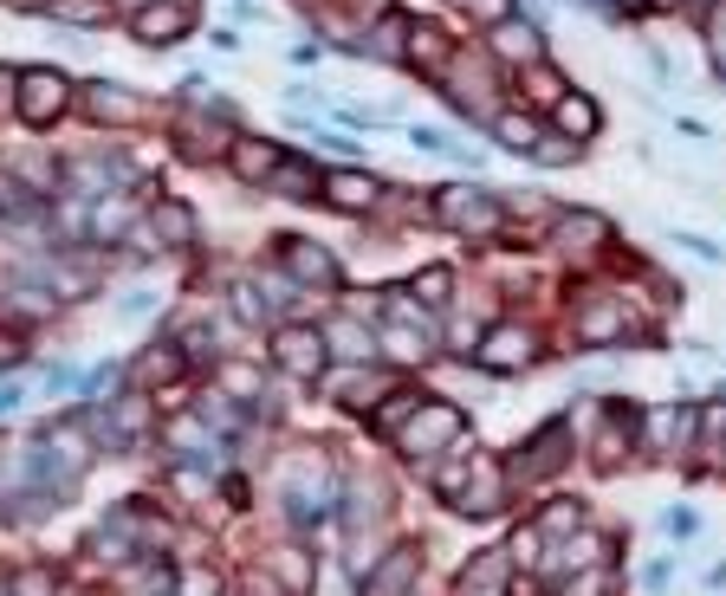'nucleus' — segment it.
I'll return each instance as SVG.
<instances>
[{
  "label": "nucleus",
  "instance_id": "13",
  "mask_svg": "<svg viewBox=\"0 0 726 596\" xmlns=\"http://www.w3.org/2000/svg\"><path fill=\"white\" fill-rule=\"evenodd\" d=\"M382 389H389V376H382V370H364V364H350V370L331 376V396H338V403H350V409H377Z\"/></svg>",
  "mask_w": 726,
  "mask_h": 596
},
{
  "label": "nucleus",
  "instance_id": "39",
  "mask_svg": "<svg viewBox=\"0 0 726 596\" xmlns=\"http://www.w3.org/2000/svg\"><path fill=\"white\" fill-rule=\"evenodd\" d=\"M228 389H233V396H253L260 383H253V370H240V364H233V370H228Z\"/></svg>",
  "mask_w": 726,
  "mask_h": 596
},
{
  "label": "nucleus",
  "instance_id": "19",
  "mask_svg": "<svg viewBox=\"0 0 726 596\" xmlns=\"http://www.w3.org/2000/svg\"><path fill=\"white\" fill-rule=\"evenodd\" d=\"M551 117H558V130L577 137V143H584V137H597V105H590V98H571V91H565V98L551 105Z\"/></svg>",
  "mask_w": 726,
  "mask_h": 596
},
{
  "label": "nucleus",
  "instance_id": "10",
  "mask_svg": "<svg viewBox=\"0 0 726 596\" xmlns=\"http://www.w3.org/2000/svg\"><path fill=\"white\" fill-rule=\"evenodd\" d=\"M130 20H137L130 33L143 39V46H169V39L189 33V7H182V0H156V7H143V13H130Z\"/></svg>",
  "mask_w": 726,
  "mask_h": 596
},
{
  "label": "nucleus",
  "instance_id": "18",
  "mask_svg": "<svg viewBox=\"0 0 726 596\" xmlns=\"http://www.w3.org/2000/svg\"><path fill=\"white\" fill-rule=\"evenodd\" d=\"M267 577H279L286 596H306L311 590V558L299 552V545H286V552H272L267 558Z\"/></svg>",
  "mask_w": 726,
  "mask_h": 596
},
{
  "label": "nucleus",
  "instance_id": "24",
  "mask_svg": "<svg viewBox=\"0 0 726 596\" xmlns=\"http://www.w3.org/2000/svg\"><path fill=\"white\" fill-rule=\"evenodd\" d=\"M416 409H421L416 389H396L389 403H377V428H389V435H396V428H409V415H416Z\"/></svg>",
  "mask_w": 726,
  "mask_h": 596
},
{
  "label": "nucleus",
  "instance_id": "9",
  "mask_svg": "<svg viewBox=\"0 0 726 596\" xmlns=\"http://www.w3.org/2000/svg\"><path fill=\"white\" fill-rule=\"evenodd\" d=\"M382 182L370 169H338V176H325V201L331 208H345V215H364V208H377Z\"/></svg>",
  "mask_w": 726,
  "mask_h": 596
},
{
  "label": "nucleus",
  "instance_id": "5",
  "mask_svg": "<svg viewBox=\"0 0 726 596\" xmlns=\"http://www.w3.org/2000/svg\"><path fill=\"white\" fill-rule=\"evenodd\" d=\"M279 260H286V279L292 286H306V292H331L338 286V266L325 247H311V240H279Z\"/></svg>",
  "mask_w": 726,
  "mask_h": 596
},
{
  "label": "nucleus",
  "instance_id": "4",
  "mask_svg": "<svg viewBox=\"0 0 726 596\" xmlns=\"http://www.w3.org/2000/svg\"><path fill=\"white\" fill-rule=\"evenodd\" d=\"M267 350H272V364H279L286 376H318L325 370V357H331L325 331H311V325H279Z\"/></svg>",
  "mask_w": 726,
  "mask_h": 596
},
{
  "label": "nucleus",
  "instance_id": "23",
  "mask_svg": "<svg viewBox=\"0 0 726 596\" xmlns=\"http://www.w3.org/2000/svg\"><path fill=\"white\" fill-rule=\"evenodd\" d=\"M494 137H499V143H506V149H526V156H533L545 130H538L533 117H513V111H506V117H494Z\"/></svg>",
  "mask_w": 726,
  "mask_h": 596
},
{
  "label": "nucleus",
  "instance_id": "25",
  "mask_svg": "<svg viewBox=\"0 0 726 596\" xmlns=\"http://www.w3.org/2000/svg\"><path fill=\"white\" fill-rule=\"evenodd\" d=\"M409 292H416L421 305L435 311V305H448V292H455V279H448L441 266H428V272H416V279H409Z\"/></svg>",
  "mask_w": 726,
  "mask_h": 596
},
{
  "label": "nucleus",
  "instance_id": "37",
  "mask_svg": "<svg viewBox=\"0 0 726 596\" xmlns=\"http://www.w3.org/2000/svg\"><path fill=\"white\" fill-rule=\"evenodd\" d=\"M279 188H286V195H306V169H299V162H279Z\"/></svg>",
  "mask_w": 726,
  "mask_h": 596
},
{
  "label": "nucleus",
  "instance_id": "40",
  "mask_svg": "<svg viewBox=\"0 0 726 596\" xmlns=\"http://www.w3.org/2000/svg\"><path fill=\"white\" fill-rule=\"evenodd\" d=\"M694 525H700V519H694L688 506H675V513H668V532H675V538H688Z\"/></svg>",
  "mask_w": 726,
  "mask_h": 596
},
{
  "label": "nucleus",
  "instance_id": "12",
  "mask_svg": "<svg viewBox=\"0 0 726 596\" xmlns=\"http://www.w3.org/2000/svg\"><path fill=\"white\" fill-rule=\"evenodd\" d=\"M565 447H571V441H565V428L551 421V428H545V435L533 441V454H526V447L513 454V480H545V474L565 460Z\"/></svg>",
  "mask_w": 726,
  "mask_h": 596
},
{
  "label": "nucleus",
  "instance_id": "27",
  "mask_svg": "<svg viewBox=\"0 0 726 596\" xmlns=\"http://www.w3.org/2000/svg\"><path fill=\"white\" fill-rule=\"evenodd\" d=\"M156 234H162L169 247H182V240H189V208H156Z\"/></svg>",
  "mask_w": 726,
  "mask_h": 596
},
{
  "label": "nucleus",
  "instance_id": "11",
  "mask_svg": "<svg viewBox=\"0 0 726 596\" xmlns=\"http://www.w3.org/2000/svg\"><path fill=\"white\" fill-rule=\"evenodd\" d=\"M629 331V311L616 305V298H584L577 305V337L584 344H610V337Z\"/></svg>",
  "mask_w": 726,
  "mask_h": 596
},
{
  "label": "nucleus",
  "instance_id": "20",
  "mask_svg": "<svg viewBox=\"0 0 726 596\" xmlns=\"http://www.w3.org/2000/svg\"><path fill=\"white\" fill-rule=\"evenodd\" d=\"M325 344H331V357H345V364L377 357V337H364V325H331V331H325Z\"/></svg>",
  "mask_w": 726,
  "mask_h": 596
},
{
  "label": "nucleus",
  "instance_id": "35",
  "mask_svg": "<svg viewBox=\"0 0 726 596\" xmlns=\"http://www.w3.org/2000/svg\"><path fill=\"white\" fill-rule=\"evenodd\" d=\"M182 596H221V577H215V570H189V577H182Z\"/></svg>",
  "mask_w": 726,
  "mask_h": 596
},
{
  "label": "nucleus",
  "instance_id": "26",
  "mask_svg": "<svg viewBox=\"0 0 726 596\" xmlns=\"http://www.w3.org/2000/svg\"><path fill=\"white\" fill-rule=\"evenodd\" d=\"M91 111H105V117H111V111H117V117H137L143 105H137L123 85H91Z\"/></svg>",
  "mask_w": 726,
  "mask_h": 596
},
{
  "label": "nucleus",
  "instance_id": "30",
  "mask_svg": "<svg viewBox=\"0 0 726 596\" xmlns=\"http://www.w3.org/2000/svg\"><path fill=\"white\" fill-rule=\"evenodd\" d=\"M506 558H513V564H538V525H526V532H513Z\"/></svg>",
  "mask_w": 726,
  "mask_h": 596
},
{
  "label": "nucleus",
  "instance_id": "32",
  "mask_svg": "<svg viewBox=\"0 0 726 596\" xmlns=\"http://www.w3.org/2000/svg\"><path fill=\"white\" fill-rule=\"evenodd\" d=\"M533 156L538 162H551V169H565V162H577V137H565V143H545V137H538Z\"/></svg>",
  "mask_w": 726,
  "mask_h": 596
},
{
  "label": "nucleus",
  "instance_id": "8",
  "mask_svg": "<svg viewBox=\"0 0 726 596\" xmlns=\"http://www.w3.org/2000/svg\"><path fill=\"white\" fill-rule=\"evenodd\" d=\"M643 428H649V447H655V454H675V447H688V441H694L700 415H694L688 403H662V409L643 415Z\"/></svg>",
  "mask_w": 726,
  "mask_h": 596
},
{
  "label": "nucleus",
  "instance_id": "43",
  "mask_svg": "<svg viewBox=\"0 0 726 596\" xmlns=\"http://www.w3.org/2000/svg\"><path fill=\"white\" fill-rule=\"evenodd\" d=\"M0 357H20V337H0Z\"/></svg>",
  "mask_w": 726,
  "mask_h": 596
},
{
  "label": "nucleus",
  "instance_id": "29",
  "mask_svg": "<svg viewBox=\"0 0 726 596\" xmlns=\"http://www.w3.org/2000/svg\"><path fill=\"white\" fill-rule=\"evenodd\" d=\"M604 558V545H597V532H584V538H571L565 552H558V564H597Z\"/></svg>",
  "mask_w": 726,
  "mask_h": 596
},
{
  "label": "nucleus",
  "instance_id": "16",
  "mask_svg": "<svg viewBox=\"0 0 726 596\" xmlns=\"http://www.w3.org/2000/svg\"><path fill=\"white\" fill-rule=\"evenodd\" d=\"M228 162H233V176H247V182H267V169H279V149L260 143V137H233Z\"/></svg>",
  "mask_w": 726,
  "mask_h": 596
},
{
  "label": "nucleus",
  "instance_id": "21",
  "mask_svg": "<svg viewBox=\"0 0 726 596\" xmlns=\"http://www.w3.org/2000/svg\"><path fill=\"white\" fill-rule=\"evenodd\" d=\"M52 20H66V27H111V7L105 0H52Z\"/></svg>",
  "mask_w": 726,
  "mask_h": 596
},
{
  "label": "nucleus",
  "instance_id": "1",
  "mask_svg": "<svg viewBox=\"0 0 726 596\" xmlns=\"http://www.w3.org/2000/svg\"><path fill=\"white\" fill-rule=\"evenodd\" d=\"M66 98H72V85H66V72H52V66H27V72H20V85H13L20 123H33V130H46L52 117L66 111Z\"/></svg>",
  "mask_w": 726,
  "mask_h": 596
},
{
  "label": "nucleus",
  "instance_id": "42",
  "mask_svg": "<svg viewBox=\"0 0 726 596\" xmlns=\"http://www.w3.org/2000/svg\"><path fill=\"white\" fill-rule=\"evenodd\" d=\"M111 7H123V13H143V7H156V0H111Z\"/></svg>",
  "mask_w": 726,
  "mask_h": 596
},
{
  "label": "nucleus",
  "instance_id": "7",
  "mask_svg": "<svg viewBox=\"0 0 726 596\" xmlns=\"http://www.w3.org/2000/svg\"><path fill=\"white\" fill-rule=\"evenodd\" d=\"M416 577H421V552L416 545H396L382 564L364 570V596H409L416 590Z\"/></svg>",
  "mask_w": 726,
  "mask_h": 596
},
{
  "label": "nucleus",
  "instance_id": "34",
  "mask_svg": "<svg viewBox=\"0 0 726 596\" xmlns=\"http://www.w3.org/2000/svg\"><path fill=\"white\" fill-rule=\"evenodd\" d=\"M726 435V403H707L700 409V441H720Z\"/></svg>",
  "mask_w": 726,
  "mask_h": 596
},
{
  "label": "nucleus",
  "instance_id": "41",
  "mask_svg": "<svg viewBox=\"0 0 726 596\" xmlns=\"http://www.w3.org/2000/svg\"><path fill=\"white\" fill-rule=\"evenodd\" d=\"M20 403H27V389H20V383H7V389H0V415H13Z\"/></svg>",
  "mask_w": 726,
  "mask_h": 596
},
{
  "label": "nucleus",
  "instance_id": "28",
  "mask_svg": "<svg viewBox=\"0 0 726 596\" xmlns=\"http://www.w3.org/2000/svg\"><path fill=\"white\" fill-rule=\"evenodd\" d=\"M571 525H577V506H571V499H551V506L538 513V532H571Z\"/></svg>",
  "mask_w": 726,
  "mask_h": 596
},
{
  "label": "nucleus",
  "instance_id": "6",
  "mask_svg": "<svg viewBox=\"0 0 726 596\" xmlns=\"http://www.w3.org/2000/svg\"><path fill=\"white\" fill-rule=\"evenodd\" d=\"M533 331H526V325H494V331L480 337V350H474V357H480V370H526V364H533Z\"/></svg>",
  "mask_w": 726,
  "mask_h": 596
},
{
  "label": "nucleus",
  "instance_id": "15",
  "mask_svg": "<svg viewBox=\"0 0 726 596\" xmlns=\"http://www.w3.org/2000/svg\"><path fill=\"white\" fill-rule=\"evenodd\" d=\"M494 52H499V59H513V66H526V59L545 52V39H538L533 20H499V27H494Z\"/></svg>",
  "mask_w": 726,
  "mask_h": 596
},
{
  "label": "nucleus",
  "instance_id": "22",
  "mask_svg": "<svg viewBox=\"0 0 726 596\" xmlns=\"http://www.w3.org/2000/svg\"><path fill=\"white\" fill-rule=\"evenodd\" d=\"M409 59H416L421 72L441 78V66H448V39L435 33V27H416V33H409Z\"/></svg>",
  "mask_w": 726,
  "mask_h": 596
},
{
  "label": "nucleus",
  "instance_id": "3",
  "mask_svg": "<svg viewBox=\"0 0 726 596\" xmlns=\"http://www.w3.org/2000/svg\"><path fill=\"white\" fill-rule=\"evenodd\" d=\"M460 435V409H448V403H428V409L409 415V428L396 435V447L409 454V460H435L441 447Z\"/></svg>",
  "mask_w": 726,
  "mask_h": 596
},
{
  "label": "nucleus",
  "instance_id": "36",
  "mask_svg": "<svg viewBox=\"0 0 726 596\" xmlns=\"http://www.w3.org/2000/svg\"><path fill=\"white\" fill-rule=\"evenodd\" d=\"M13 590H20V596H52V577H46V570H20Z\"/></svg>",
  "mask_w": 726,
  "mask_h": 596
},
{
  "label": "nucleus",
  "instance_id": "17",
  "mask_svg": "<svg viewBox=\"0 0 726 596\" xmlns=\"http://www.w3.org/2000/svg\"><path fill=\"white\" fill-rule=\"evenodd\" d=\"M623 428H636V409H604V428H597V467H623Z\"/></svg>",
  "mask_w": 726,
  "mask_h": 596
},
{
  "label": "nucleus",
  "instance_id": "2",
  "mask_svg": "<svg viewBox=\"0 0 726 596\" xmlns=\"http://www.w3.org/2000/svg\"><path fill=\"white\" fill-rule=\"evenodd\" d=\"M435 215H441V227H455V234H494L499 201L494 195H480V188H467V182H448L441 195H435Z\"/></svg>",
  "mask_w": 726,
  "mask_h": 596
},
{
  "label": "nucleus",
  "instance_id": "14",
  "mask_svg": "<svg viewBox=\"0 0 726 596\" xmlns=\"http://www.w3.org/2000/svg\"><path fill=\"white\" fill-rule=\"evenodd\" d=\"M499 590H513V558L506 552H480L467 564V577H460V596H499Z\"/></svg>",
  "mask_w": 726,
  "mask_h": 596
},
{
  "label": "nucleus",
  "instance_id": "31",
  "mask_svg": "<svg viewBox=\"0 0 726 596\" xmlns=\"http://www.w3.org/2000/svg\"><path fill=\"white\" fill-rule=\"evenodd\" d=\"M474 20H487V27H499V20H513V0H460Z\"/></svg>",
  "mask_w": 726,
  "mask_h": 596
},
{
  "label": "nucleus",
  "instance_id": "38",
  "mask_svg": "<svg viewBox=\"0 0 726 596\" xmlns=\"http://www.w3.org/2000/svg\"><path fill=\"white\" fill-rule=\"evenodd\" d=\"M150 305H156V292H123V298H117V311H130V318L150 311Z\"/></svg>",
  "mask_w": 726,
  "mask_h": 596
},
{
  "label": "nucleus",
  "instance_id": "33",
  "mask_svg": "<svg viewBox=\"0 0 726 596\" xmlns=\"http://www.w3.org/2000/svg\"><path fill=\"white\" fill-rule=\"evenodd\" d=\"M519 91H533V98H551V105L565 98V91H558V78L545 72V66H538V72H526V85H519Z\"/></svg>",
  "mask_w": 726,
  "mask_h": 596
}]
</instances>
